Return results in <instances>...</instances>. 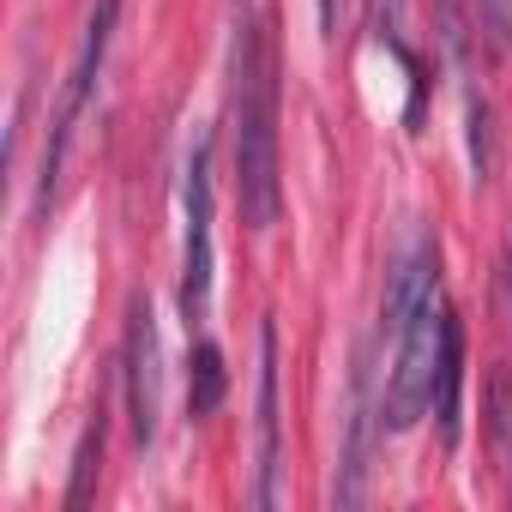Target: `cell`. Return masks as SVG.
Masks as SVG:
<instances>
[{"label":"cell","instance_id":"cell-1","mask_svg":"<svg viewBox=\"0 0 512 512\" xmlns=\"http://www.w3.org/2000/svg\"><path fill=\"white\" fill-rule=\"evenodd\" d=\"M235 193L247 229L278 223V37L266 19H247L235 31Z\"/></svg>","mask_w":512,"mask_h":512},{"label":"cell","instance_id":"cell-2","mask_svg":"<svg viewBox=\"0 0 512 512\" xmlns=\"http://www.w3.org/2000/svg\"><path fill=\"white\" fill-rule=\"evenodd\" d=\"M446 296L434 290L386 344H392V362H386V434H404L416 428V416L428 410L434 398V368H440V338H446Z\"/></svg>","mask_w":512,"mask_h":512},{"label":"cell","instance_id":"cell-3","mask_svg":"<svg viewBox=\"0 0 512 512\" xmlns=\"http://www.w3.org/2000/svg\"><path fill=\"white\" fill-rule=\"evenodd\" d=\"M115 19H121V0H97L91 7V25H85V49L67 73V97L55 109V139H49V157H43V187H37V211L55 205V181H61V163H67V145H73V127L91 103V85L103 73V55H109V37H115Z\"/></svg>","mask_w":512,"mask_h":512},{"label":"cell","instance_id":"cell-4","mask_svg":"<svg viewBox=\"0 0 512 512\" xmlns=\"http://www.w3.org/2000/svg\"><path fill=\"white\" fill-rule=\"evenodd\" d=\"M380 428H386V386H374V350H362L350 374V416H344V458H338L332 506H356L368 494V452Z\"/></svg>","mask_w":512,"mask_h":512},{"label":"cell","instance_id":"cell-5","mask_svg":"<svg viewBox=\"0 0 512 512\" xmlns=\"http://www.w3.org/2000/svg\"><path fill=\"white\" fill-rule=\"evenodd\" d=\"M211 308V145L187 157V247H181V320L199 326Z\"/></svg>","mask_w":512,"mask_h":512},{"label":"cell","instance_id":"cell-6","mask_svg":"<svg viewBox=\"0 0 512 512\" xmlns=\"http://www.w3.org/2000/svg\"><path fill=\"white\" fill-rule=\"evenodd\" d=\"M163 344H157V320L151 302L127 308V416H133V440L151 446L163 428Z\"/></svg>","mask_w":512,"mask_h":512},{"label":"cell","instance_id":"cell-7","mask_svg":"<svg viewBox=\"0 0 512 512\" xmlns=\"http://www.w3.org/2000/svg\"><path fill=\"white\" fill-rule=\"evenodd\" d=\"M253 506H278V332L260 326V482Z\"/></svg>","mask_w":512,"mask_h":512},{"label":"cell","instance_id":"cell-8","mask_svg":"<svg viewBox=\"0 0 512 512\" xmlns=\"http://www.w3.org/2000/svg\"><path fill=\"white\" fill-rule=\"evenodd\" d=\"M458 392H464V326H458V314H446L440 368H434V398H428L440 446H458Z\"/></svg>","mask_w":512,"mask_h":512},{"label":"cell","instance_id":"cell-9","mask_svg":"<svg viewBox=\"0 0 512 512\" xmlns=\"http://www.w3.org/2000/svg\"><path fill=\"white\" fill-rule=\"evenodd\" d=\"M223 404V350L211 338L193 344V380H187V410L193 416H211Z\"/></svg>","mask_w":512,"mask_h":512},{"label":"cell","instance_id":"cell-10","mask_svg":"<svg viewBox=\"0 0 512 512\" xmlns=\"http://www.w3.org/2000/svg\"><path fill=\"white\" fill-rule=\"evenodd\" d=\"M97 458H103V416L85 428L79 440V458H73V488H67V506H85L91 500V476H97Z\"/></svg>","mask_w":512,"mask_h":512},{"label":"cell","instance_id":"cell-11","mask_svg":"<svg viewBox=\"0 0 512 512\" xmlns=\"http://www.w3.org/2000/svg\"><path fill=\"white\" fill-rule=\"evenodd\" d=\"M488 428H494V446L506 452L512 446V380H506V368L488 380Z\"/></svg>","mask_w":512,"mask_h":512},{"label":"cell","instance_id":"cell-12","mask_svg":"<svg viewBox=\"0 0 512 512\" xmlns=\"http://www.w3.org/2000/svg\"><path fill=\"white\" fill-rule=\"evenodd\" d=\"M332 13H338V0H320V25L332 31Z\"/></svg>","mask_w":512,"mask_h":512}]
</instances>
